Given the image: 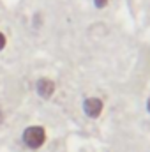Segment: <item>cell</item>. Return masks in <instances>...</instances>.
I'll return each mask as SVG.
<instances>
[{
  "label": "cell",
  "instance_id": "6da1fadb",
  "mask_svg": "<svg viewBox=\"0 0 150 152\" xmlns=\"http://www.w3.org/2000/svg\"><path fill=\"white\" fill-rule=\"evenodd\" d=\"M48 140L46 129L42 126H28L21 133V142L28 151H39Z\"/></svg>",
  "mask_w": 150,
  "mask_h": 152
},
{
  "label": "cell",
  "instance_id": "7a4b0ae2",
  "mask_svg": "<svg viewBox=\"0 0 150 152\" xmlns=\"http://www.w3.org/2000/svg\"><path fill=\"white\" fill-rule=\"evenodd\" d=\"M55 90H57V83L51 78H48V76H42V78H39L36 81V94L41 99H44V101L51 99Z\"/></svg>",
  "mask_w": 150,
  "mask_h": 152
},
{
  "label": "cell",
  "instance_id": "3957f363",
  "mask_svg": "<svg viewBox=\"0 0 150 152\" xmlns=\"http://www.w3.org/2000/svg\"><path fill=\"white\" fill-rule=\"evenodd\" d=\"M104 110V103L99 97H87L83 101V113L88 118H99Z\"/></svg>",
  "mask_w": 150,
  "mask_h": 152
},
{
  "label": "cell",
  "instance_id": "277c9868",
  "mask_svg": "<svg viewBox=\"0 0 150 152\" xmlns=\"http://www.w3.org/2000/svg\"><path fill=\"white\" fill-rule=\"evenodd\" d=\"M32 27H34V28H41V27H42V14H41V12H36V14L32 16Z\"/></svg>",
  "mask_w": 150,
  "mask_h": 152
},
{
  "label": "cell",
  "instance_id": "5b68a950",
  "mask_svg": "<svg viewBox=\"0 0 150 152\" xmlns=\"http://www.w3.org/2000/svg\"><path fill=\"white\" fill-rule=\"evenodd\" d=\"M7 48V36L0 30V51H4Z\"/></svg>",
  "mask_w": 150,
  "mask_h": 152
},
{
  "label": "cell",
  "instance_id": "8992f818",
  "mask_svg": "<svg viewBox=\"0 0 150 152\" xmlns=\"http://www.w3.org/2000/svg\"><path fill=\"white\" fill-rule=\"evenodd\" d=\"M94 5L95 9H104L108 5V0H94Z\"/></svg>",
  "mask_w": 150,
  "mask_h": 152
},
{
  "label": "cell",
  "instance_id": "52a82bcc",
  "mask_svg": "<svg viewBox=\"0 0 150 152\" xmlns=\"http://www.w3.org/2000/svg\"><path fill=\"white\" fill-rule=\"evenodd\" d=\"M4 122H5V112H4V110L0 108V126H2Z\"/></svg>",
  "mask_w": 150,
  "mask_h": 152
},
{
  "label": "cell",
  "instance_id": "ba28073f",
  "mask_svg": "<svg viewBox=\"0 0 150 152\" xmlns=\"http://www.w3.org/2000/svg\"><path fill=\"white\" fill-rule=\"evenodd\" d=\"M147 110L150 112V97H149V101H147Z\"/></svg>",
  "mask_w": 150,
  "mask_h": 152
}]
</instances>
